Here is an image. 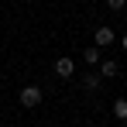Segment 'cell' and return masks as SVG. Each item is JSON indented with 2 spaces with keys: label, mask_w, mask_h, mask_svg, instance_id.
<instances>
[{
  "label": "cell",
  "mask_w": 127,
  "mask_h": 127,
  "mask_svg": "<svg viewBox=\"0 0 127 127\" xmlns=\"http://www.w3.org/2000/svg\"><path fill=\"white\" fill-rule=\"evenodd\" d=\"M45 100V93H41V86H24L21 93H17V103L24 106V110H34V106Z\"/></svg>",
  "instance_id": "1"
},
{
  "label": "cell",
  "mask_w": 127,
  "mask_h": 127,
  "mask_svg": "<svg viewBox=\"0 0 127 127\" xmlns=\"http://www.w3.org/2000/svg\"><path fill=\"white\" fill-rule=\"evenodd\" d=\"M117 41V31H113V28H96V31H93V45H100V48H110V45Z\"/></svg>",
  "instance_id": "2"
},
{
  "label": "cell",
  "mask_w": 127,
  "mask_h": 127,
  "mask_svg": "<svg viewBox=\"0 0 127 127\" xmlns=\"http://www.w3.org/2000/svg\"><path fill=\"white\" fill-rule=\"evenodd\" d=\"M55 76H59V79H69V76H76V62H72L69 55H59V59H55Z\"/></svg>",
  "instance_id": "3"
},
{
  "label": "cell",
  "mask_w": 127,
  "mask_h": 127,
  "mask_svg": "<svg viewBox=\"0 0 127 127\" xmlns=\"http://www.w3.org/2000/svg\"><path fill=\"white\" fill-rule=\"evenodd\" d=\"M100 83H103L100 69H96V72H83V89H86V93H96V89H100Z\"/></svg>",
  "instance_id": "4"
},
{
  "label": "cell",
  "mask_w": 127,
  "mask_h": 127,
  "mask_svg": "<svg viewBox=\"0 0 127 127\" xmlns=\"http://www.w3.org/2000/svg\"><path fill=\"white\" fill-rule=\"evenodd\" d=\"M96 69H100V76H103V79H113V76H120V65L113 62V59H103Z\"/></svg>",
  "instance_id": "5"
},
{
  "label": "cell",
  "mask_w": 127,
  "mask_h": 127,
  "mask_svg": "<svg viewBox=\"0 0 127 127\" xmlns=\"http://www.w3.org/2000/svg\"><path fill=\"white\" fill-rule=\"evenodd\" d=\"M83 62H86V65H100V62H103V59H100V45L83 48Z\"/></svg>",
  "instance_id": "6"
},
{
  "label": "cell",
  "mask_w": 127,
  "mask_h": 127,
  "mask_svg": "<svg viewBox=\"0 0 127 127\" xmlns=\"http://www.w3.org/2000/svg\"><path fill=\"white\" fill-rule=\"evenodd\" d=\"M110 110H113V117H117V120H127V96H117Z\"/></svg>",
  "instance_id": "7"
},
{
  "label": "cell",
  "mask_w": 127,
  "mask_h": 127,
  "mask_svg": "<svg viewBox=\"0 0 127 127\" xmlns=\"http://www.w3.org/2000/svg\"><path fill=\"white\" fill-rule=\"evenodd\" d=\"M106 7H110V10H124L127 0H106Z\"/></svg>",
  "instance_id": "8"
},
{
  "label": "cell",
  "mask_w": 127,
  "mask_h": 127,
  "mask_svg": "<svg viewBox=\"0 0 127 127\" xmlns=\"http://www.w3.org/2000/svg\"><path fill=\"white\" fill-rule=\"evenodd\" d=\"M120 48H124V52H127V34H124V38H120Z\"/></svg>",
  "instance_id": "9"
},
{
  "label": "cell",
  "mask_w": 127,
  "mask_h": 127,
  "mask_svg": "<svg viewBox=\"0 0 127 127\" xmlns=\"http://www.w3.org/2000/svg\"><path fill=\"white\" fill-rule=\"evenodd\" d=\"M124 79H127V69H124Z\"/></svg>",
  "instance_id": "10"
},
{
  "label": "cell",
  "mask_w": 127,
  "mask_h": 127,
  "mask_svg": "<svg viewBox=\"0 0 127 127\" xmlns=\"http://www.w3.org/2000/svg\"><path fill=\"white\" fill-rule=\"evenodd\" d=\"M124 127H127V120H124Z\"/></svg>",
  "instance_id": "11"
}]
</instances>
